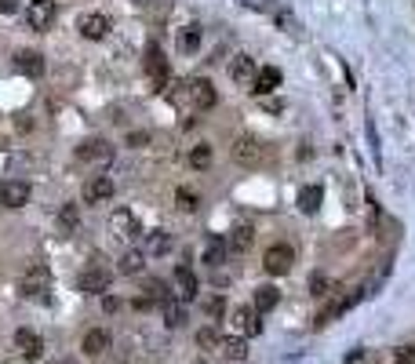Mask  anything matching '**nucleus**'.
Listing matches in <instances>:
<instances>
[{
  "instance_id": "obj_22",
  "label": "nucleus",
  "mask_w": 415,
  "mask_h": 364,
  "mask_svg": "<svg viewBox=\"0 0 415 364\" xmlns=\"http://www.w3.org/2000/svg\"><path fill=\"white\" fill-rule=\"evenodd\" d=\"M321 200H324V189L321 186H302L299 189V212L313 215L317 208H321Z\"/></svg>"
},
{
  "instance_id": "obj_16",
  "label": "nucleus",
  "mask_w": 415,
  "mask_h": 364,
  "mask_svg": "<svg viewBox=\"0 0 415 364\" xmlns=\"http://www.w3.org/2000/svg\"><path fill=\"white\" fill-rule=\"evenodd\" d=\"M81 33H84L88 40H102V37L109 33V19H106V15H99V11L84 15V19H81Z\"/></svg>"
},
{
  "instance_id": "obj_9",
  "label": "nucleus",
  "mask_w": 415,
  "mask_h": 364,
  "mask_svg": "<svg viewBox=\"0 0 415 364\" xmlns=\"http://www.w3.org/2000/svg\"><path fill=\"white\" fill-rule=\"evenodd\" d=\"M15 350H19L26 361H37L44 354V339L37 335V331H29V328H19L15 331Z\"/></svg>"
},
{
  "instance_id": "obj_12",
  "label": "nucleus",
  "mask_w": 415,
  "mask_h": 364,
  "mask_svg": "<svg viewBox=\"0 0 415 364\" xmlns=\"http://www.w3.org/2000/svg\"><path fill=\"white\" fill-rule=\"evenodd\" d=\"M215 99H219V91H215L212 81H204V77H201V81L189 84V102H194V109H212Z\"/></svg>"
},
{
  "instance_id": "obj_27",
  "label": "nucleus",
  "mask_w": 415,
  "mask_h": 364,
  "mask_svg": "<svg viewBox=\"0 0 415 364\" xmlns=\"http://www.w3.org/2000/svg\"><path fill=\"white\" fill-rule=\"evenodd\" d=\"M142 266H146V255H142V251H135V248H127L124 255H120L117 270H120V274H142Z\"/></svg>"
},
{
  "instance_id": "obj_1",
  "label": "nucleus",
  "mask_w": 415,
  "mask_h": 364,
  "mask_svg": "<svg viewBox=\"0 0 415 364\" xmlns=\"http://www.w3.org/2000/svg\"><path fill=\"white\" fill-rule=\"evenodd\" d=\"M81 292H88V295H99V292H109V284H113V270H109V266H102L99 259H95L88 270L81 274Z\"/></svg>"
},
{
  "instance_id": "obj_6",
  "label": "nucleus",
  "mask_w": 415,
  "mask_h": 364,
  "mask_svg": "<svg viewBox=\"0 0 415 364\" xmlns=\"http://www.w3.org/2000/svg\"><path fill=\"white\" fill-rule=\"evenodd\" d=\"M55 0H29L26 8V19H29V29H47L55 22Z\"/></svg>"
},
{
  "instance_id": "obj_28",
  "label": "nucleus",
  "mask_w": 415,
  "mask_h": 364,
  "mask_svg": "<svg viewBox=\"0 0 415 364\" xmlns=\"http://www.w3.org/2000/svg\"><path fill=\"white\" fill-rule=\"evenodd\" d=\"M208 164H212V146H208V142H201V146H194V150H189V168L204 171Z\"/></svg>"
},
{
  "instance_id": "obj_20",
  "label": "nucleus",
  "mask_w": 415,
  "mask_h": 364,
  "mask_svg": "<svg viewBox=\"0 0 415 364\" xmlns=\"http://www.w3.org/2000/svg\"><path fill=\"white\" fill-rule=\"evenodd\" d=\"M251 241H255V230H251V226H237V230H230L226 251H233V255H244V251L251 248Z\"/></svg>"
},
{
  "instance_id": "obj_3",
  "label": "nucleus",
  "mask_w": 415,
  "mask_h": 364,
  "mask_svg": "<svg viewBox=\"0 0 415 364\" xmlns=\"http://www.w3.org/2000/svg\"><path fill=\"white\" fill-rule=\"evenodd\" d=\"M292 262H295V251H292L288 244H269V248H266V255H263L266 274H274V277L288 274V270H292Z\"/></svg>"
},
{
  "instance_id": "obj_15",
  "label": "nucleus",
  "mask_w": 415,
  "mask_h": 364,
  "mask_svg": "<svg viewBox=\"0 0 415 364\" xmlns=\"http://www.w3.org/2000/svg\"><path fill=\"white\" fill-rule=\"evenodd\" d=\"M255 73H259V66H255V58H248V55H237L230 62V77H233L237 84H244V88H251Z\"/></svg>"
},
{
  "instance_id": "obj_23",
  "label": "nucleus",
  "mask_w": 415,
  "mask_h": 364,
  "mask_svg": "<svg viewBox=\"0 0 415 364\" xmlns=\"http://www.w3.org/2000/svg\"><path fill=\"white\" fill-rule=\"evenodd\" d=\"M161 310H164V324H168V328H179V324L186 321L182 303H179V299H171V295H164V299H161Z\"/></svg>"
},
{
  "instance_id": "obj_34",
  "label": "nucleus",
  "mask_w": 415,
  "mask_h": 364,
  "mask_svg": "<svg viewBox=\"0 0 415 364\" xmlns=\"http://www.w3.org/2000/svg\"><path fill=\"white\" fill-rule=\"evenodd\" d=\"M146 142H150V132H127V146H146Z\"/></svg>"
},
{
  "instance_id": "obj_2",
  "label": "nucleus",
  "mask_w": 415,
  "mask_h": 364,
  "mask_svg": "<svg viewBox=\"0 0 415 364\" xmlns=\"http://www.w3.org/2000/svg\"><path fill=\"white\" fill-rule=\"evenodd\" d=\"M47 288H52V270L47 266H29V270L22 274V280H19V292L26 295V299H40Z\"/></svg>"
},
{
  "instance_id": "obj_35",
  "label": "nucleus",
  "mask_w": 415,
  "mask_h": 364,
  "mask_svg": "<svg viewBox=\"0 0 415 364\" xmlns=\"http://www.w3.org/2000/svg\"><path fill=\"white\" fill-rule=\"evenodd\" d=\"M313 295H328V280L324 277H313Z\"/></svg>"
},
{
  "instance_id": "obj_36",
  "label": "nucleus",
  "mask_w": 415,
  "mask_h": 364,
  "mask_svg": "<svg viewBox=\"0 0 415 364\" xmlns=\"http://www.w3.org/2000/svg\"><path fill=\"white\" fill-rule=\"evenodd\" d=\"M62 223H66V226H77V212H73V208H62Z\"/></svg>"
},
{
  "instance_id": "obj_25",
  "label": "nucleus",
  "mask_w": 415,
  "mask_h": 364,
  "mask_svg": "<svg viewBox=\"0 0 415 364\" xmlns=\"http://www.w3.org/2000/svg\"><path fill=\"white\" fill-rule=\"evenodd\" d=\"M219 350L226 354L230 361H244V357H248V342L237 339V335H230V339H219Z\"/></svg>"
},
{
  "instance_id": "obj_19",
  "label": "nucleus",
  "mask_w": 415,
  "mask_h": 364,
  "mask_svg": "<svg viewBox=\"0 0 415 364\" xmlns=\"http://www.w3.org/2000/svg\"><path fill=\"white\" fill-rule=\"evenodd\" d=\"M81 350H84L88 357H99V354H106V350H109V331H102V328H91L88 335H84V342H81Z\"/></svg>"
},
{
  "instance_id": "obj_18",
  "label": "nucleus",
  "mask_w": 415,
  "mask_h": 364,
  "mask_svg": "<svg viewBox=\"0 0 415 364\" xmlns=\"http://www.w3.org/2000/svg\"><path fill=\"white\" fill-rule=\"evenodd\" d=\"M15 70L22 77H40L44 73V55L40 52H19L15 55Z\"/></svg>"
},
{
  "instance_id": "obj_17",
  "label": "nucleus",
  "mask_w": 415,
  "mask_h": 364,
  "mask_svg": "<svg viewBox=\"0 0 415 364\" xmlns=\"http://www.w3.org/2000/svg\"><path fill=\"white\" fill-rule=\"evenodd\" d=\"M281 84V70L277 66H263L259 73H255V81H251V91L255 95H269V91H277Z\"/></svg>"
},
{
  "instance_id": "obj_24",
  "label": "nucleus",
  "mask_w": 415,
  "mask_h": 364,
  "mask_svg": "<svg viewBox=\"0 0 415 364\" xmlns=\"http://www.w3.org/2000/svg\"><path fill=\"white\" fill-rule=\"evenodd\" d=\"M277 299H281V292L274 288V284H263V288H255V310H259V313L274 310Z\"/></svg>"
},
{
  "instance_id": "obj_30",
  "label": "nucleus",
  "mask_w": 415,
  "mask_h": 364,
  "mask_svg": "<svg viewBox=\"0 0 415 364\" xmlns=\"http://www.w3.org/2000/svg\"><path fill=\"white\" fill-rule=\"evenodd\" d=\"M201 44V26H186L179 33V52H197Z\"/></svg>"
},
{
  "instance_id": "obj_32",
  "label": "nucleus",
  "mask_w": 415,
  "mask_h": 364,
  "mask_svg": "<svg viewBox=\"0 0 415 364\" xmlns=\"http://www.w3.org/2000/svg\"><path fill=\"white\" fill-rule=\"evenodd\" d=\"M393 361H397V364H415V342L397 346V350H393Z\"/></svg>"
},
{
  "instance_id": "obj_5",
  "label": "nucleus",
  "mask_w": 415,
  "mask_h": 364,
  "mask_svg": "<svg viewBox=\"0 0 415 364\" xmlns=\"http://www.w3.org/2000/svg\"><path fill=\"white\" fill-rule=\"evenodd\" d=\"M109 226H113V233L120 237V241H139V237H142V223H139V215H132L127 208L113 212V219H109Z\"/></svg>"
},
{
  "instance_id": "obj_13",
  "label": "nucleus",
  "mask_w": 415,
  "mask_h": 364,
  "mask_svg": "<svg viewBox=\"0 0 415 364\" xmlns=\"http://www.w3.org/2000/svg\"><path fill=\"white\" fill-rule=\"evenodd\" d=\"M171 280H175V295H179L182 303H189V299L197 295V277H194V270H189V266H175Z\"/></svg>"
},
{
  "instance_id": "obj_37",
  "label": "nucleus",
  "mask_w": 415,
  "mask_h": 364,
  "mask_svg": "<svg viewBox=\"0 0 415 364\" xmlns=\"http://www.w3.org/2000/svg\"><path fill=\"white\" fill-rule=\"evenodd\" d=\"M15 8H19V0H0V11H4V15H11Z\"/></svg>"
},
{
  "instance_id": "obj_8",
  "label": "nucleus",
  "mask_w": 415,
  "mask_h": 364,
  "mask_svg": "<svg viewBox=\"0 0 415 364\" xmlns=\"http://www.w3.org/2000/svg\"><path fill=\"white\" fill-rule=\"evenodd\" d=\"M146 73H150V81L157 84V88H164L168 84V62H164V55H161V47H157L153 40H150V47H146Z\"/></svg>"
},
{
  "instance_id": "obj_33",
  "label": "nucleus",
  "mask_w": 415,
  "mask_h": 364,
  "mask_svg": "<svg viewBox=\"0 0 415 364\" xmlns=\"http://www.w3.org/2000/svg\"><path fill=\"white\" fill-rule=\"evenodd\" d=\"M197 346H204V350H219V335L212 328H204V331H197Z\"/></svg>"
},
{
  "instance_id": "obj_21",
  "label": "nucleus",
  "mask_w": 415,
  "mask_h": 364,
  "mask_svg": "<svg viewBox=\"0 0 415 364\" xmlns=\"http://www.w3.org/2000/svg\"><path fill=\"white\" fill-rule=\"evenodd\" d=\"M233 324L241 328V331H248V335H259L263 331V321H259V310H248V306H241V310H233Z\"/></svg>"
},
{
  "instance_id": "obj_31",
  "label": "nucleus",
  "mask_w": 415,
  "mask_h": 364,
  "mask_svg": "<svg viewBox=\"0 0 415 364\" xmlns=\"http://www.w3.org/2000/svg\"><path fill=\"white\" fill-rule=\"evenodd\" d=\"M175 200H179V208H182V212H197V200H201V197L194 193V189H186V186H182L179 193H175Z\"/></svg>"
},
{
  "instance_id": "obj_29",
  "label": "nucleus",
  "mask_w": 415,
  "mask_h": 364,
  "mask_svg": "<svg viewBox=\"0 0 415 364\" xmlns=\"http://www.w3.org/2000/svg\"><path fill=\"white\" fill-rule=\"evenodd\" d=\"M150 255H168V251H171V237L164 233V230H157V233H150Z\"/></svg>"
},
{
  "instance_id": "obj_14",
  "label": "nucleus",
  "mask_w": 415,
  "mask_h": 364,
  "mask_svg": "<svg viewBox=\"0 0 415 364\" xmlns=\"http://www.w3.org/2000/svg\"><path fill=\"white\" fill-rule=\"evenodd\" d=\"M113 197V179L109 175H95L88 186H84V200L88 204H102V200H109Z\"/></svg>"
},
{
  "instance_id": "obj_7",
  "label": "nucleus",
  "mask_w": 415,
  "mask_h": 364,
  "mask_svg": "<svg viewBox=\"0 0 415 364\" xmlns=\"http://www.w3.org/2000/svg\"><path fill=\"white\" fill-rule=\"evenodd\" d=\"M109 157H113V150H109L106 139H88L77 146V161H84V164H106Z\"/></svg>"
},
{
  "instance_id": "obj_10",
  "label": "nucleus",
  "mask_w": 415,
  "mask_h": 364,
  "mask_svg": "<svg viewBox=\"0 0 415 364\" xmlns=\"http://www.w3.org/2000/svg\"><path fill=\"white\" fill-rule=\"evenodd\" d=\"M26 200H29V182L8 179L4 186H0V204H4V208H22Z\"/></svg>"
},
{
  "instance_id": "obj_4",
  "label": "nucleus",
  "mask_w": 415,
  "mask_h": 364,
  "mask_svg": "<svg viewBox=\"0 0 415 364\" xmlns=\"http://www.w3.org/2000/svg\"><path fill=\"white\" fill-rule=\"evenodd\" d=\"M233 161L241 164V168H255L263 161V146H259V139L255 135H241L233 142Z\"/></svg>"
},
{
  "instance_id": "obj_11",
  "label": "nucleus",
  "mask_w": 415,
  "mask_h": 364,
  "mask_svg": "<svg viewBox=\"0 0 415 364\" xmlns=\"http://www.w3.org/2000/svg\"><path fill=\"white\" fill-rule=\"evenodd\" d=\"M364 295H368V292H364V288H357V292H350L346 299H339V303H331V306H324V310H321V317H317V324L339 321V317H343V313H346L350 306H357V303H361V299H364Z\"/></svg>"
},
{
  "instance_id": "obj_26",
  "label": "nucleus",
  "mask_w": 415,
  "mask_h": 364,
  "mask_svg": "<svg viewBox=\"0 0 415 364\" xmlns=\"http://www.w3.org/2000/svg\"><path fill=\"white\" fill-rule=\"evenodd\" d=\"M208 266H219L222 259H226V241H219V237H208V244H204V255H201Z\"/></svg>"
}]
</instances>
